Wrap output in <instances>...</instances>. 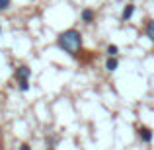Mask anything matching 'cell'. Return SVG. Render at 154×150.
I'll return each mask as SVG.
<instances>
[{"label": "cell", "mask_w": 154, "mask_h": 150, "mask_svg": "<svg viewBox=\"0 0 154 150\" xmlns=\"http://www.w3.org/2000/svg\"><path fill=\"white\" fill-rule=\"evenodd\" d=\"M57 45L64 53H68L70 57L78 59V51L82 49V33H80L78 29H74V27H70V29L63 31V33L57 37Z\"/></svg>", "instance_id": "obj_1"}, {"label": "cell", "mask_w": 154, "mask_h": 150, "mask_svg": "<svg viewBox=\"0 0 154 150\" xmlns=\"http://www.w3.org/2000/svg\"><path fill=\"white\" fill-rule=\"evenodd\" d=\"M14 76H16V80H29V76H31V68L27 66V64H20L18 68H16V72H14Z\"/></svg>", "instance_id": "obj_2"}, {"label": "cell", "mask_w": 154, "mask_h": 150, "mask_svg": "<svg viewBox=\"0 0 154 150\" xmlns=\"http://www.w3.org/2000/svg\"><path fill=\"white\" fill-rule=\"evenodd\" d=\"M137 135H139V139L143 140V142H152V131L148 127H144V125H140V127H137Z\"/></svg>", "instance_id": "obj_3"}, {"label": "cell", "mask_w": 154, "mask_h": 150, "mask_svg": "<svg viewBox=\"0 0 154 150\" xmlns=\"http://www.w3.org/2000/svg\"><path fill=\"white\" fill-rule=\"evenodd\" d=\"M80 18H82L84 23H92L96 20V12L92 10V8H84V10L80 12Z\"/></svg>", "instance_id": "obj_4"}, {"label": "cell", "mask_w": 154, "mask_h": 150, "mask_svg": "<svg viewBox=\"0 0 154 150\" xmlns=\"http://www.w3.org/2000/svg\"><path fill=\"white\" fill-rule=\"evenodd\" d=\"M133 14H135V4H127V6L123 8V12H121V20H123V22H129V20L133 18Z\"/></svg>", "instance_id": "obj_5"}, {"label": "cell", "mask_w": 154, "mask_h": 150, "mask_svg": "<svg viewBox=\"0 0 154 150\" xmlns=\"http://www.w3.org/2000/svg\"><path fill=\"white\" fill-rule=\"evenodd\" d=\"M117 66H119V60H117L115 57H107V60H105V70L107 72H115Z\"/></svg>", "instance_id": "obj_6"}, {"label": "cell", "mask_w": 154, "mask_h": 150, "mask_svg": "<svg viewBox=\"0 0 154 150\" xmlns=\"http://www.w3.org/2000/svg\"><path fill=\"white\" fill-rule=\"evenodd\" d=\"M144 33H146V37H148V39H150V41L154 43V20H148V22H146Z\"/></svg>", "instance_id": "obj_7"}, {"label": "cell", "mask_w": 154, "mask_h": 150, "mask_svg": "<svg viewBox=\"0 0 154 150\" xmlns=\"http://www.w3.org/2000/svg\"><path fill=\"white\" fill-rule=\"evenodd\" d=\"M105 53H107V57H117V53H119V47H117V45H107Z\"/></svg>", "instance_id": "obj_8"}, {"label": "cell", "mask_w": 154, "mask_h": 150, "mask_svg": "<svg viewBox=\"0 0 154 150\" xmlns=\"http://www.w3.org/2000/svg\"><path fill=\"white\" fill-rule=\"evenodd\" d=\"M57 142H59V139H57V136H47V139H45V144H47V148H55V144Z\"/></svg>", "instance_id": "obj_9"}, {"label": "cell", "mask_w": 154, "mask_h": 150, "mask_svg": "<svg viewBox=\"0 0 154 150\" xmlns=\"http://www.w3.org/2000/svg\"><path fill=\"white\" fill-rule=\"evenodd\" d=\"M18 88H20V92H27L29 90V80H20Z\"/></svg>", "instance_id": "obj_10"}, {"label": "cell", "mask_w": 154, "mask_h": 150, "mask_svg": "<svg viewBox=\"0 0 154 150\" xmlns=\"http://www.w3.org/2000/svg\"><path fill=\"white\" fill-rule=\"evenodd\" d=\"M10 4H12V0H0V12L8 10V8H10Z\"/></svg>", "instance_id": "obj_11"}, {"label": "cell", "mask_w": 154, "mask_h": 150, "mask_svg": "<svg viewBox=\"0 0 154 150\" xmlns=\"http://www.w3.org/2000/svg\"><path fill=\"white\" fill-rule=\"evenodd\" d=\"M20 150H31V146H29V144H26V142H23V144H22V148H20Z\"/></svg>", "instance_id": "obj_12"}, {"label": "cell", "mask_w": 154, "mask_h": 150, "mask_svg": "<svg viewBox=\"0 0 154 150\" xmlns=\"http://www.w3.org/2000/svg\"><path fill=\"white\" fill-rule=\"evenodd\" d=\"M0 135H2V129H0Z\"/></svg>", "instance_id": "obj_13"}, {"label": "cell", "mask_w": 154, "mask_h": 150, "mask_svg": "<svg viewBox=\"0 0 154 150\" xmlns=\"http://www.w3.org/2000/svg\"><path fill=\"white\" fill-rule=\"evenodd\" d=\"M0 31H2V26H0Z\"/></svg>", "instance_id": "obj_14"}]
</instances>
